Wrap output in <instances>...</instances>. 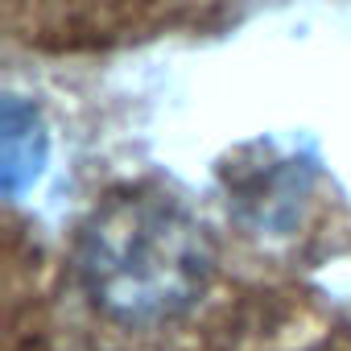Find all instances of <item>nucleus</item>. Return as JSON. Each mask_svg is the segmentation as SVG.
I'll return each mask as SVG.
<instances>
[{
  "label": "nucleus",
  "mask_w": 351,
  "mask_h": 351,
  "mask_svg": "<svg viewBox=\"0 0 351 351\" xmlns=\"http://www.w3.org/2000/svg\"><path fill=\"white\" fill-rule=\"evenodd\" d=\"M215 269L207 228L161 191L104 199L75 244V273L95 310L128 326L186 314Z\"/></svg>",
  "instance_id": "f257e3e1"
},
{
  "label": "nucleus",
  "mask_w": 351,
  "mask_h": 351,
  "mask_svg": "<svg viewBox=\"0 0 351 351\" xmlns=\"http://www.w3.org/2000/svg\"><path fill=\"white\" fill-rule=\"evenodd\" d=\"M25 149L42 157V128H38L34 112H25L17 99H9V108H5V182H9V191H17L25 178H38Z\"/></svg>",
  "instance_id": "f03ea898"
}]
</instances>
